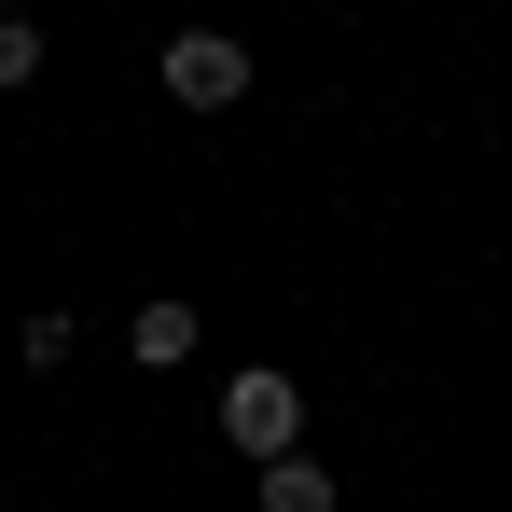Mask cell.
I'll list each match as a JSON object with an SVG mask.
<instances>
[{"instance_id": "3", "label": "cell", "mask_w": 512, "mask_h": 512, "mask_svg": "<svg viewBox=\"0 0 512 512\" xmlns=\"http://www.w3.org/2000/svg\"><path fill=\"white\" fill-rule=\"evenodd\" d=\"M194 346H208V319H194V305H180V291H153V305H139V319H125V360H139V374H180V360H194Z\"/></svg>"}, {"instance_id": "4", "label": "cell", "mask_w": 512, "mask_h": 512, "mask_svg": "<svg viewBox=\"0 0 512 512\" xmlns=\"http://www.w3.org/2000/svg\"><path fill=\"white\" fill-rule=\"evenodd\" d=\"M263 512H333V471H319V457H277V471H263Z\"/></svg>"}, {"instance_id": "1", "label": "cell", "mask_w": 512, "mask_h": 512, "mask_svg": "<svg viewBox=\"0 0 512 512\" xmlns=\"http://www.w3.org/2000/svg\"><path fill=\"white\" fill-rule=\"evenodd\" d=\"M222 443H250V471H277V457H305V388H291L277 360H250V374L222 388Z\"/></svg>"}, {"instance_id": "2", "label": "cell", "mask_w": 512, "mask_h": 512, "mask_svg": "<svg viewBox=\"0 0 512 512\" xmlns=\"http://www.w3.org/2000/svg\"><path fill=\"white\" fill-rule=\"evenodd\" d=\"M167 97L180 111H236V97H250V56H236L222 28H180L167 42Z\"/></svg>"}, {"instance_id": "6", "label": "cell", "mask_w": 512, "mask_h": 512, "mask_svg": "<svg viewBox=\"0 0 512 512\" xmlns=\"http://www.w3.org/2000/svg\"><path fill=\"white\" fill-rule=\"evenodd\" d=\"M28 70H42V28H28V14H0V84H28Z\"/></svg>"}, {"instance_id": "5", "label": "cell", "mask_w": 512, "mask_h": 512, "mask_svg": "<svg viewBox=\"0 0 512 512\" xmlns=\"http://www.w3.org/2000/svg\"><path fill=\"white\" fill-rule=\"evenodd\" d=\"M70 346H84V319H56V305H42V319H28V333H14V360H28V374H56V360H70Z\"/></svg>"}]
</instances>
